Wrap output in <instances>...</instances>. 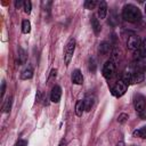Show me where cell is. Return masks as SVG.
Masks as SVG:
<instances>
[{"label":"cell","mask_w":146,"mask_h":146,"mask_svg":"<svg viewBox=\"0 0 146 146\" xmlns=\"http://www.w3.org/2000/svg\"><path fill=\"white\" fill-rule=\"evenodd\" d=\"M123 145H124L123 143H120V144H117V146H123Z\"/></svg>","instance_id":"4dcf8cb0"},{"label":"cell","mask_w":146,"mask_h":146,"mask_svg":"<svg viewBox=\"0 0 146 146\" xmlns=\"http://www.w3.org/2000/svg\"><path fill=\"white\" fill-rule=\"evenodd\" d=\"M127 86H129L130 83H131V80H132V73L131 72H124L123 73V75H122V79H121Z\"/></svg>","instance_id":"44dd1931"},{"label":"cell","mask_w":146,"mask_h":146,"mask_svg":"<svg viewBox=\"0 0 146 146\" xmlns=\"http://www.w3.org/2000/svg\"><path fill=\"white\" fill-rule=\"evenodd\" d=\"M135 71L144 72L146 70V51L137 50L135 52Z\"/></svg>","instance_id":"7a4b0ae2"},{"label":"cell","mask_w":146,"mask_h":146,"mask_svg":"<svg viewBox=\"0 0 146 146\" xmlns=\"http://www.w3.org/2000/svg\"><path fill=\"white\" fill-rule=\"evenodd\" d=\"M24 13L25 14H30L31 13V8H32V5H31V1H29V0H26V1H24Z\"/></svg>","instance_id":"cb8c5ba5"},{"label":"cell","mask_w":146,"mask_h":146,"mask_svg":"<svg viewBox=\"0 0 146 146\" xmlns=\"http://www.w3.org/2000/svg\"><path fill=\"white\" fill-rule=\"evenodd\" d=\"M88 68L91 73H95L96 72V68H97V63H96V59L94 57H90L89 58V62H88Z\"/></svg>","instance_id":"ffe728a7"},{"label":"cell","mask_w":146,"mask_h":146,"mask_svg":"<svg viewBox=\"0 0 146 146\" xmlns=\"http://www.w3.org/2000/svg\"><path fill=\"white\" fill-rule=\"evenodd\" d=\"M74 50H75V40H74V38H70L65 46V49H64V60H65L66 65L70 64V62L73 57V54H74Z\"/></svg>","instance_id":"3957f363"},{"label":"cell","mask_w":146,"mask_h":146,"mask_svg":"<svg viewBox=\"0 0 146 146\" xmlns=\"http://www.w3.org/2000/svg\"><path fill=\"white\" fill-rule=\"evenodd\" d=\"M133 146H136V145H133Z\"/></svg>","instance_id":"d6a6232c"},{"label":"cell","mask_w":146,"mask_h":146,"mask_svg":"<svg viewBox=\"0 0 146 146\" xmlns=\"http://www.w3.org/2000/svg\"><path fill=\"white\" fill-rule=\"evenodd\" d=\"M95 102H96V97L94 95H87L83 99V103H84V111L89 112L91 111V108L94 107L95 105Z\"/></svg>","instance_id":"9c48e42d"},{"label":"cell","mask_w":146,"mask_h":146,"mask_svg":"<svg viewBox=\"0 0 146 146\" xmlns=\"http://www.w3.org/2000/svg\"><path fill=\"white\" fill-rule=\"evenodd\" d=\"M11 103H13V98L9 96L6 98L3 105H2V112L3 113H9L10 112V108H11Z\"/></svg>","instance_id":"ac0fdd59"},{"label":"cell","mask_w":146,"mask_h":146,"mask_svg":"<svg viewBox=\"0 0 146 146\" xmlns=\"http://www.w3.org/2000/svg\"><path fill=\"white\" fill-rule=\"evenodd\" d=\"M5 90H6V81H2V83H1V96L2 97L5 95Z\"/></svg>","instance_id":"83f0119b"},{"label":"cell","mask_w":146,"mask_h":146,"mask_svg":"<svg viewBox=\"0 0 146 146\" xmlns=\"http://www.w3.org/2000/svg\"><path fill=\"white\" fill-rule=\"evenodd\" d=\"M96 5H97V1H95V0H87V1H84V8L89 9V10L94 9L96 7Z\"/></svg>","instance_id":"603a6c76"},{"label":"cell","mask_w":146,"mask_h":146,"mask_svg":"<svg viewBox=\"0 0 146 146\" xmlns=\"http://www.w3.org/2000/svg\"><path fill=\"white\" fill-rule=\"evenodd\" d=\"M122 17L130 23H136L141 19V13L135 5L128 3L122 9Z\"/></svg>","instance_id":"6da1fadb"},{"label":"cell","mask_w":146,"mask_h":146,"mask_svg":"<svg viewBox=\"0 0 146 146\" xmlns=\"http://www.w3.org/2000/svg\"><path fill=\"white\" fill-rule=\"evenodd\" d=\"M83 112H84V103H83L82 99H80V100H78L76 104H75V114H76L78 116H82Z\"/></svg>","instance_id":"2e32d148"},{"label":"cell","mask_w":146,"mask_h":146,"mask_svg":"<svg viewBox=\"0 0 146 146\" xmlns=\"http://www.w3.org/2000/svg\"><path fill=\"white\" fill-rule=\"evenodd\" d=\"M71 80L74 84H82L83 82V76H82V73L80 70H74L72 75H71Z\"/></svg>","instance_id":"30bf717a"},{"label":"cell","mask_w":146,"mask_h":146,"mask_svg":"<svg viewBox=\"0 0 146 146\" xmlns=\"http://www.w3.org/2000/svg\"><path fill=\"white\" fill-rule=\"evenodd\" d=\"M111 52V44L106 41H103L99 44V54H102L103 56H107Z\"/></svg>","instance_id":"4fadbf2b"},{"label":"cell","mask_w":146,"mask_h":146,"mask_svg":"<svg viewBox=\"0 0 146 146\" xmlns=\"http://www.w3.org/2000/svg\"><path fill=\"white\" fill-rule=\"evenodd\" d=\"M128 114H125V113H121L120 115H119V117H117V122L119 123H121V124H123L127 120H128Z\"/></svg>","instance_id":"d4e9b609"},{"label":"cell","mask_w":146,"mask_h":146,"mask_svg":"<svg viewBox=\"0 0 146 146\" xmlns=\"http://www.w3.org/2000/svg\"><path fill=\"white\" fill-rule=\"evenodd\" d=\"M22 7H24V1H22V0L15 1V8H16V9H19V8H22Z\"/></svg>","instance_id":"484cf974"},{"label":"cell","mask_w":146,"mask_h":146,"mask_svg":"<svg viewBox=\"0 0 146 146\" xmlns=\"http://www.w3.org/2000/svg\"><path fill=\"white\" fill-rule=\"evenodd\" d=\"M25 59H26V54H25V50L23 48H19L18 49V64H24L25 63Z\"/></svg>","instance_id":"7402d4cb"},{"label":"cell","mask_w":146,"mask_h":146,"mask_svg":"<svg viewBox=\"0 0 146 146\" xmlns=\"http://www.w3.org/2000/svg\"><path fill=\"white\" fill-rule=\"evenodd\" d=\"M133 106L138 114L146 110V98L141 94H137L133 98Z\"/></svg>","instance_id":"8992f818"},{"label":"cell","mask_w":146,"mask_h":146,"mask_svg":"<svg viewBox=\"0 0 146 146\" xmlns=\"http://www.w3.org/2000/svg\"><path fill=\"white\" fill-rule=\"evenodd\" d=\"M107 14V3L105 1L98 2V16L99 18H105Z\"/></svg>","instance_id":"8fae6325"},{"label":"cell","mask_w":146,"mask_h":146,"mask_svg":"<svg viewBox=\"0 0 146 146\" xmlns=\"http://www.w3.org/2000/svg\"><path fill=\"white\" fill-rule=\"evenodd\" d=\"M141 50L143 51H146V38L143 40V42H141Z\"/></svg>","instance_id":"f1b7e54d"},{"label":"cell","mask_w":146,"mask_h":146,"mask_svg":"<svg viewBox=\"0 0 146 146\" xmlns=\"http://www.w3.org/2000/svg\"><path fill=\"white\" fill-rule=\"evenodd\" d=\"M33 76V68L31 65H27L21 73V79L22 80H27V79H31Z\"/></svg>","instance_id":"7c38bea8"},{"label":"cell","mask_w":146,"mask_h":146,"mask_svg":"<svg viewBox=\"0 0 146 146\" xmlns=\"http://www.w3.org/2000/svg\"><path fill=\"white\" fill-rule=\"evenodd\" d=\"M127 89H128V86L122 81V80H120V81H117L113 87H112V89H111V91H112V95L114 96V97H121V96H123L124 94H125V91H127Z\"/></svg>","instance_id":"5b68a950"},{"label":"cell","mask_w":146,"mask_h":146,"mask_svg":"<svg viewBox=\"0 0 146 146\" xmlns=\"http://www.w3.org/2000/svg\"><path fill=\"white\" fill-rule=\"evenodd\" d=\"M143 80H144V72H140V71H133L132 72L131 83H139Z\"/></svg>","instance_id":"9a60e30c"},{"label":"cell","mask_w":146,"mask_h":146,"mask_svg":"<svg viewBox=\"0 0 146 146\" xmlns=\"http://www.w3.org/2000/svg\"><path fill=\"white\" fill-rule=\"evenodd\" d=\"M22 32L25 33V34L31 32V23H30V21L25 19V21L22 22Z\"/></svg>","instance_id":"d6986e66"},{"label":"cell","mask_w":146,"mask_h":146,"mask_svg":"<svg viewBox=\"0 0 146 146\" xmlns=\"http://www.w3.org/2000/svg\"><path fill=\"white\" fill-rule=\"evenodd\" d=\"M58 146H66V141L64 140V139H62L60 141H59V145Z\"/></svg>","instance_id":"f546056e"},{"label":"cell","mask_w":146,"mask_h":146,"mask_svg":"<svg viewBox=\"0 0 146 146\" xmlns=\"http://www.w3.org/2000/svg\"><path fill=\"white\" fill-rule=\"evenodd\" d=\"M115 70H116V66H115V63L114 60H107L104 66H103V70H102V73L104 75V78L106 79H111L114 74H115Z\"/></svg>","instance_id":"277c9868"},{"label":"cell","mask_w":146,"mask_h":146,"mask_svg":"<svg viewBox=\"0 0 146 146\" xmlns=\"http://www.w3.org/2000/svg\"><path fill=\"white\" fill-rule=\"evenodd\" d=\"M145 13H146V5H145Z\"/></svg>","instance_id":"1f68e13d"},{"label":"cell","mask_w":146,"mask_h":146,"mask_svg":"<svg viewBox=\"0 0 146 146\" xmlns=\"http://www.w3.org/2000/svg\"><path fill=\"white\" fill-rule=\"evenodd\" d=\"M90 23H91V27H92L95 34H98V33L100 32V30H102V27H100V23H99L98 18H97L96 16H92L91 19H90Z\"/></svg>","instance_id":"5bb4252c"},{"label":"cell","mask_w":146,"mask_h":146,"mask_svg":"<svg viewBox=\"0 0 146 146\" xmlns=\"http://www.w3.org/2000/svg\"><path fill=\"white\" fill-rule=\"evenodd\" d=\"M15 146H27V141L25 139H19Z\"/></svg>","instance_id":"4316f807"},{"label":"cell","mask_w":146,"mask_h":146,"mask_svg":"<svg viewBox=\"0 0 146 146\" xmlns=\"http://www.w3.org/2000/svg\"><path fill=\"white\" fill-rule=\"evenodd\" d=\"M127 46H128V48H129L130 50L137 51V50L139 49V47L141 46L140 38H139L138 35H136V34L130 35V36L128 38V40H127Z\"/></svg>","instance_id":"52a82bcc"},{"label":"cell","mask_w":146,"mask_h":146,"mask_svg":"<svg viewBox=\"0 0 146 146\" xmlns=\"http://www.w3.org/2000/svg\"><path fill=\"white\" fill-rule=\"evenodd\" d=\"M132 136H133V137H138V138H146V125L136 129V130L132 132Z\"/></svg>","instance_id":"e0dca14e"},{"label":"cell","mask_w":146,"mask_h":146,"mask_svg":"<svg viewBox=\"0 0 146 146\" xmlns=\"http://www.w3.org/2000/svg\"><path fill=\"white\" fill-rule=\"evenodd\" d=\"M62 97V88L59 86H55L50 94V100L52 103H58Z\"/></svg>","instance_id":"ba28073f"}]
</instances>
